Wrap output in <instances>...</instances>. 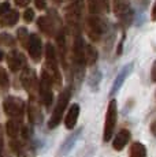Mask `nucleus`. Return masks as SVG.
<instances>
[{
	"instance_id": "nucleus-27",
	"label": "nucleus",
	"mask_w": 156,
	"mask_h": 157,
	"mask_svg": "<svg viewBox=\"0 0 156 157\" xmlns=\"http://www.w3.org/2000/svg\"><path fill=\"white\" fill-rule=\"evenodd\" d=\"M100 79H101V77H100V72H99V71H96V72L92 74L91 79H89V85H91L92 89H97Z\"/></svg>"
},
{
	"instance_id": "nucleus-2",
	"label": "nucleus",
	"mask_w": 156,
	"mask_h": 157,
	"mask_svg": "<svg viewBox=\"0 0 156 157\" xmlns=\"http://www.w3.org/2000/svg\"><path fill=\"white\" fill-rule=\"evenodd\" d=\"M44 70L51 75V78H52L53 83H55L56 86L62 85V74H60V71H59L56 49L51 43H48L45 47V68H44Z\"/></svg>"
},
{
	"instance_id": "nucleus-17",
	"label": "nucleus",
	"mask_w": 156,
	"mask_h": 157,
	"mask_svg": "<svg viewBox=\"0 0 156 157\" xmlns=\"http://www.w3.org/2000/svg\"><path fill=\"white\" fill-rule=\"evenodd\" d=\"M78 116H80V105L77 104H73L70 108H68L67 113H66V117H64V126L67 130H74L76 127L77 122H78Z\"/></svg>"
},
{
	"instance_id": "nucleus-4",
	"label": "nucleus",
	"mask_w": 156,
	"mask_h": 157,
	"mask_svg": "<svg viewBox=\"0 0 156 157\" xmlns=\"http://www.w3.org/2000/svg\"><path fill=\"white\" fill-rule=\"evenodd\" d=\"M52 78L45 70L41 71L40 77V83H38V94H40V100L43 102V105L49 109L52 107L53 102V92H52Z\"/></svg>"
},
{
	"instance_id": "nucleus-34",
	"label": "nucleus",
	"mask_w": 156,
	"mask_h": 157,
	"mask_svg": "<svg viewBox=\"0 0 156 157\" xmlns=\"http://www.w3.org/2000/svg\"><path fill=\"white\" fill-rule=\"evenodd\" d=\"M0 150H3V128L0 124Z\"/></svg>"
},
{
	"instance_id": "nucleus-35",
	"label": "nucleus",
	"mask_w": 156,
	"mask_h": 157,
	"mask_svg": "<svg viewBox=\"0 0 156 157\" xmlns=\"http://www.w3.org/2000/svg\"><path fill=\"white\" fill-rule=\"evenodd\" d=\"M3 59H4V52H3V51L0 49V62H2Z\"/></svg>"
},
{
	"instance_id": "nucleus-7",
	"label": "nucleus",
	"mask_w": 156,
	"mask_h": 157,
	"mask_svg": "<svg viewBox=\"0 0 156 157\" xmlns=\"http://www.w3.org/2000/svg\"><path fill=\"white\" fill-rule=\"evenodd\" d=\"M21 83H22L23 89L29 93V96H34L38 92V83L40 79H37V74L33 68H23V71L21 72Z\"/></svg>"
},
{
	"instance_id": "nucleus-31",
	"label": "nucleus",
	"mask_w": 156,
	"mask_h": 157,
	"mask_svg": "<svg viewBox=\"0 0 156 157\" xmlns=\"http://www.w3.org/2000/svg\"><path fill=\"white\" fill-rule=\"evenodd\" d=\"M14 3H15V6H18V7H26V6H29L30 0H14Z\"/></svg>"
},
{
	"instance_id": "nucleus-16",
	"label": "nucleus",
	"mask_w": 156,
	"mask_h": 157,
	"mask_svg": "<svg viewBox=\"0 0 156 157\" xmlns=\"http://www.w3.org/2000/svg\"><path fill=\"white\" fill-rule=\"evenodd\" d=\"M131 138V134L127 128H122L118 131V134L114 137V141H112V147L118 152H121L122 149H125V146L129 144Z\"/></svg>"
},
{
	"instance_id": "nucleus-19",
	"label": "nucleus",
	"mask_w": 156,
	"mask_h": 157,
	"mask_svg": "<svg viewBox=\"0 0 156 157\" xmlns=\"http://www.w3.org/2000/svg\"><path fill=\"white\" fill-rule=\"evenodd\" d=\"M88 8L89 13L93 15L108 13L110 10V3L108 0H88Z\"/></svg>"
},
{
	"instance_id": "nucleus-6",
	"label": "nucleus",
	"mask_w": 156,
	"mask_h": 157,
	"mask_svg": "<svg viewBox=\"0 0 156 157\" xmlns=\"http://www.w3.org/2000/svg\"><path fill=\"white\" fill-rule=\"evenodd\" d=\"M106 30V25H104L103 19L100 17H89L86 19V34L92 41H100Z\"/></svg>"
},
{
	"instance_id": "nucleus-25",
	"label": "nucleus",
	"mask_w": 156,
	"mask_h": 157,
	"mask_svg": "<svg viewBox=\"0 0 156 157\" xmlns=\"http://www.w3.org/2000/svg\"><path fill=\"white\" fill-rule=\"evenodd\" d=\"M10 87V78H8L7 71L3 67H0V89L7 90Z\"/></svg>"
},
{
	"instance_id": "nucleus-10",
	"label": "nucleus",
	"mask_w": 156,
	"mask_h": 157,
	"mask_svg": "<svg viewBox=\"0 0 156 157\" xmlns=\"http://www.w3.org/2000/svg\"><path fill=\"white\" fill-rule=\"evenodd\" d=\"M26 109H28V117L30 124H40L43 122V111L34 96L29 97V104Z\"/></svg>"
},
{
	"instance_id": "nucleus-26",
	"label": "nucleus",
	"mask_w": 156,
	"mask_h": 157,
	"mask_svg": "<svg viewBox=\"0 0 156 157\" xmlns=\"http://www.w3.org/2000/svg\"><path fill=\"white\" fill-rule=\"evenodd\" d=\"M0 45H4V47H14L15 45V40L11 34L8 33H2L0 34Z\"/></svg>"
},
{
	"instance_id": "nucleus-24",
	"label": "nucleus",
	"mask_w": 156,
	"mask_h": 157,
	"mask_svg": "<svg viewBox=\"0 0 156 157\" xmlns=\"http://www.w3.org/2000/svg\"><path fill=\"white\" fill-rule=\"evenodd\" d=\"M17 37L18 40H19V43L22 44V47H28V43H29V37H30V34L28 33V30L26 28H19L17 30Z\"/></svg>"
},
{
	"instance_id": "nucleus-14",
	"label": "nucleus",
	"mask_w": 156,
	"mask_h": 157,
	"mask_svg": "<svg viewBox=\"0 0 156 157\" xmlns=\"http://www.w3.org/2000/svg\"><path fill=\"white\" fill-rule=\"evenodd\" d=\"M81 132H82V128H77L76 131L71 132V134L68 135L64 141H63V144L60 145V147H59V155H60V156H66L71 149H73L74 145L77 144L78 138H80Z\"/></svg>"
},
{
	"instance_id": "nucleus-23",
	"label": "nucleus",
	"mask_w": 156,
	"mask_h": 157,
	"mask_svg": "<svg viewBox=\"0 0 156 157\" xmlns=\"http://www.w3.org/2000/svg\"><path fill=\"white\" fill-rule=\"evenodd\" d=\"M127 72H129V67H126L123 71L121 72V74L118 75V78L115 79V82H114V86H112V90H111V96L112 94H115L116 92L119 90V87L122 86V83H123V81H125V78H126V75H127Z\"/></svg>"
},
{
	"instance_id": "nucleus-20",
	"label": "nucleus",
	"mask_w": 156,
	"mask_h": 157,
	"mask_svg": "<svg viewBox=\"0 0 156 157\" xmlns=\"http://www.w3.org/2000/svg\"><path fill=\"white\" fill-rule=\"evenodd\" d=\"M18 21H19V13L15 10H10L8 13L2 15V18H0V26H3V28H10V26L17 25Z\"/></svg>"
},
{
	"instance_id": "nucleus-12",
	"label": "nucleus",
	"mask_w": 156,
	"mask_h": 157,
	"mask_svg": "<svg viewBox=\"0 0 156 157\" xmlns=\"http://www.w3.org/2000/svg\"><path fill=\"white\" fill-rule=\"evenodd\" d=\"M10 149L17 157H32L33 149L25 140H13L10 142Z\"/></svg>"
},
{
	"instance_id": "nucleus-22",
	"label": "nucleus",
	"mask_w": 156,
	"mask_h": 157,
	"mask_svg": "<svg viewBox=\"0 0 156 157\" xmlns=\"http://www.w3.org/2000/svg\"><path fill=\"white\" fill-rule=\"evenodd\" d=\"M97 51L95 49L92 45L86 44V49H85V60H86V66H92L97 62Z\"/></svg>"
},
{
	"instance_id": "nucleus-3",
	"label": "nucleus",
	"mask_w": 156,
	"mask_h": 157,
	"mask_svg": "<svg viewBox=\"0 0 156 157\" xmlns=\"http://www.w3.org/2000/svg\"><path fill=\"white\" fill-rule=\"evenodd\" d=\"M3 111L10 119H23L26 111V104L22 98L15 96H8L3 100Z\"/></svg>"
},
{
	"instance_id": "nucleus-37",
	"label": "nucleus",
	"mask_w": 156,
	"mask_h": 157,
	"mask_svg": "<svg viewBox=\"0 0 156 157\" xmlns=\"http://www.w3.org/2000/svg\"><path fill=\"white\" fill-rule=\"evenodd\" d=\"M2 157H10L8 155H2Z\"/></svg>"
},
{
	"instance_id": "nucleus-21",
	"label": "nucleus",
	"mask_w": 156,
	"mask_h": 157,
	"mask_svg": "<svg viewBox=\"0 0 156 157\" xmlns=\"http://www.w3.org/2000/svg\"><path fill=\"white\" fill-rule=\"evenodd\" d=\"M129 157H146V147L141 142H133L129 149Z\"/></svg>"
},
{
	"instance_id": "nucleus-1",
	"label": "nucleus",
	"mask_w": 156,
	"mask_h": 157,
	"mask_svg": "<svg viewBox=\"0 0 156 157\" xmlns=\"http://www.w3.org/2000/svg\"><path fill=\"white\" fill-rule=\"evenodd\" d=\"M70 97H71V92L68 87H66L60 94H59L58 101H56L55 108H53L52 115H51V119H49V122H48V128L49 130L56 128L60 124V122L63 119V113L66 112V109H67V107H68V102H70Z\"/></svg>"
},
{
	"instance_id": "nucleus-28",
	"label": "nucleus",
	"mask_w": 156,
	"mask_h": 157,
	"mask_svg": "<svg viewBox=\"0 0 156 157\" xmlns=\"http://www.w3.org/2000/svg\"><path fill=\"white\" fill-rule=\"evenodd\" d=\"M33 19H34V11L32 8H26L25 13H23V21L26 23H30L33 22Z\"/></svg>"
},
{
	"instance_id": "nucleus-11",
	"label": "nucleus",
	"mask_w": 156,
	"mask_h": 157,
	"mask_svg": "<svg viewBox=\"0 0 156 157\" xmlns=\"http://www.w3.org/2000/svg\"><path fill=\"white\" fill-rule=\"evenodd\" d=\"M81 14H82V4H81V2H74L64 8L66 21L71 26H76V28L78 26V22L81 19Z\"/></svg>"
},
{
	"instance_id": "nucleus-30",
	"label": "nucleus",
	"mask_w": 156,
	"mask_h": 157,
	"mask_svg": "<svg viewBox=\"0 0 156 157\" xmlns=\"http://www.w3.org/2000/svg\"><path fill=\"white\" fill-rule=\"evenodd\" d=\"M34 4L38 10H44L47 7V0H34Z\"/></svg>"
},
{
	"instance_id": "nucleus-29",
	"label": "nucleus",
	"mask_w": 156,
	"mask_h": 157,
	"mask_svg": "<svg viewBox=\"0 0 156 157\" xmlns=\"http://www.w3.org/2000/svg\"><path fill=\"white\" fill-rule=\"evenodd\" d=\"M10 11V3H2L0 4V15H4Z\"/></svg>"
},
{
	"instance_id": "nucleus-33",
	"label": "nucleus",
	"mask_w": 156,
	"mask_h": 157,
	"mask_svg": "<svg viewBox=\"0 0 156 157\" xmlns=\"http://www.w3.org/2000/svg\"><path fill=\"white\" fill-rule=\"evenodd\" d=\"M151 19H152V21H156V0H155V3H154V7H152Z\"/></svg>"
},
{
	"instance_id": "nucleus-9",
	"label": "nucleus",
	"mask_w": 156,
	"mask_h": 157,
	"mask_svg": "<svg viewBox=\"0 0 156 157\" xmlns=\"http://www.w3.org/2000/svg\"><path fill=\"white\" fill-rule=\"evenodd\" d=\"M7 66L13 72H18L26 68V57L19 51H11L7 55Z\"/></svg>"
},
{
	"instance_id": "nucleus-13",
	"label": "nucleus",
	"mask_w": 156,
	"mask_h": 157,
	"mask_svg": "<svg viewBox=\"0 0 156 157\" xmlns=\"http://www.w3.org/2000/svg\"><path fill=\"white\" fill-rule=\"evenodd\" d=\"M23 124L19 119H8L6 123V132L11 140H18V137H22Z\"/></svg>"
},
{
	"instance_id": "nucleus-18",
	"label": "nucleus",
	"mask_w": 156,
	"mask_h": 157,
	"mask_svg": "<svg viewBox=\"0 0 156 157\" xmlns=\"http://www.w3.org/2000/svg\"><path fill=\"white\" fill-rule=\"evenodd\" d=\"M37 28L47 36L55 34V22L49 15H43L37 19Z\"/></svg>"
},
{
	"instance_id": "nucleus-8",
	"label": "nucleus",
	"mask_w": 156,
	"mask_h": 157,
	"mask_svg": "<svg viewBox=\"0 0 156 157\" xmlns=\"http://www.w3.org/2000/svg\"><path fill=\"white\" fill-rule=\"evenodd\" d=\"M28 49L29 55L34 62H40L41 57H43V53H44V48H43V41L41 38L38 37L37 34L32 33L30 37H29V43H28Z\"/></svg>"
},
{
	"instance_id": "nucleus-5",
	"label": "nucleus",
	"mask_w": 156,
	"mask_h": 157,
	"mask_svg": "<svg viewBox=\"0 0 156 157\" xmlns=\"http://www.w3.org/2000/svg\"><path fill=\"white\" fill-rule=\"evenodd\" d=\"M116 119H118V104L116 100H111L108 102L107 107V112H106V122H104V130H103V141L108 142L112 138L114 130L116 126Z\"/></svg>"
},
{
	"instance_id": "nucleus-32",
	"label": "nucleus",
	"mask_w": 156,
	"mask_h": 157,
	"mask_svg": "<svg viewBox=\"0 0 156 157\" xmlns=\"http://www.w3.org/2000/svg\"><path fill=\"white\" fill-rule=\"evenodd\" d=\"M151 79L152 82H156V60L152 64V68H151Z\"/></svg>"
},
{
	"instance_id": "nucleus-15",
	"label": "nucleus",
	"mask_w": 156,
	"mask_h": 157,
	"mask_svg": "<svg viewBox=\"0 0 156 157\" xmlns=\"http://www.w3.org/2000/svg\"><path fill=\"white\" fill-rule=\"evenodd\" d=\"M115 14L116 17H119V19L122 22L129 23L131 19V13H130V7H129L126 0H115Z\"/></svg>"
},
{
	"instance_id": "nucleus-36",
	"label": "nucleus",
	"mask_w": 156,
	"mask_h": 157,
	"mask_svg": "<svg viewBox=\"0 0 156 157\" xmlns=\"http://www.w3.org/2000/svg\"><path fill=\"white\" fill-rule=\"evenodd\" d=\"M53 2H56V3H62L63 0H53Z\"/></svg>"
}]
</instances>
